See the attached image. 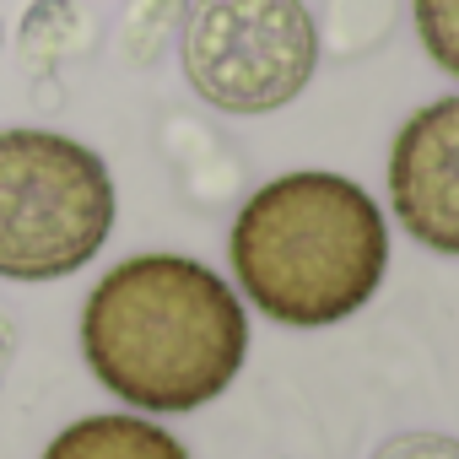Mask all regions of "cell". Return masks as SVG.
Wrapping results in <instances>:
<instances>
[{"mask_svg":"<svg viewBox=\"0 0 459 459\" xmlns=\"http://www.w3.org/2000/svg\"><path fill=\"white\" fill-rule=\"evenodd\" d=\"M87 373L141 416H189L233 389L249 357L238 287L189 255H130L82 303Z\"/></svg>","mask_w":459,"mask_h":459,"instance_id":"6da1fadb","label":"cell"},{"mask_svg":"<svg viewBox=\"0 0 459 459\" xmlns=\"http://www.w3.org/2000/svg\"><path fill=\"white\" fill-rule=\"evenodd\" d=\"M238 298L287 330H330L362 314L389 276V221L378 200L330 168L260 184L227 233Z\"/></svg>","mask_w":459,"mask_h":459,"instance_id":"7a4b0ae2","label":"cell"},{"mask_svg":"<svg viewBox=\"0 0 459 459\" xmlns=\"http://www.w3.org/2000/svg\"><path fill=\"white\" fill-rule=\"evenodd\" d=\"M119 216L108 162L60 130H0V281H65L87 271Z\"/></svg>","mask_w":459,"mask_h":459,"instance_id":"3957f363","label":"cell"},{"mask_svg":"<svg viewBox=\"0 0 459 459\" xmlns=\"http://www.w3.org/2000/svg\"><path fill=\"white\" fill-rule=\"evenodd\" d=\"M319 22L303 0H189L178 33L189 92L238 119L298 103L319 71Z\"/></svg>","mask_w":459,"mask_h":459,"instance_id":"277c9868","label":"cell"},{"mask_svg":"<svg viewBox=\"0 0 459 459\" xmlns=\"http://www.w3.org/2000/svg\"><path fill=\"white\" fill-rule=\"evenodd\" d=\"M389 211L405 238L459 260V92L421 103L389 141Z\"/></svg>","mask_w":459,"mask_h":459,"instance_id":"5b68a950","label":"cell"},{"mask_svg":"<svg viewBox=\"0 0 459 459\" xmlns=\"http://www.w3.org/2000/svg\"><path fill=\"white\" fill-rule=\"evenodd\" d=\"M39 459H189V448L141 411H103L60 427Z\"/></svg>","mask_w":459,"mask_h":459,"instance_id":"8992f818","label":"cell"},{"mask_svg":"<svg viewBox=\"0 0 459 459\" xmlns=\"http://www.w3.org/2000/svg\"><path fill=\"white\" fill-rule=\"evenodd\" d=\"M389 33H394V0H325L319 49L330 44L341 60H362Z\"/></svg>","mask_w":459,"mask_h":459,"instance_id":"52a82bcc","label":"cell"},{"mask_svg":"<svg viewBox=\"0 0 459 459\" xmlns=\"http://www.w3.org/2000/svg\"><path fill=\"white\" fill-rule=\"evenodd\" d=\"M184 17H189V0H130L125 6V28H119V49L135 71H152L168 44L184 33Z\"/></svg>","mask_w":459,"mask_h":459,"instance_id":"ba28073f","label":"cell"},{"mask_svg":"<svg viewBox=\"0 0 459 459\" xmlns=\"http://www.w3.org/2000/svg\"><path fill=\"white\" fill-rule=\"evenodd\" d=\"M82 39V12L71 0H33L28 17H22V55L39 71H55Z\"/></svg>","mask_w":459,"mask_h":459,"instance_id":"9c48e42d","label":"cell"},{"mask_svg":"<svg viewBox=\"0 0 459 459\" xmlns=\"http://www.w3.org/2000/svg\"><path fill=\"white\" fill-rule=\"evenodd\" d=\"M411 22L427 60L459 82V0H411Z\"/></svg>","mask_w":459,"mask_h":459,"instance_id":"30bf717a","label":"cell"},{"mask_svg":"<svg viewBox=\"0 0 459 459\" xmlns=\"http://www.w3.org/2000/svg\"><path fill=\"white\" fill-rule=\"evenodd\" d=\"M368 459H459V437L454 432H432V427H411L384 437Z\"/></svg>","mask_w":459,"mask_h":459,"instance_id":"8fae6325","label":"cell"}]
</instances>
